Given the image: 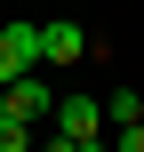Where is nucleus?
<instances>
[{
  "instance_id": "nucleus-1",
  "label": "nucleus",
  "mask_w": 144,
  "mask_h": 152,
  "mask_svg": "<svg viewBox=\"0 0 144 152\" xmlns=\"http://www.w3.org/2000/svg\"><path fill=\"white\" fill-rule=\"evenodd\" d=\"M40 64V24H0V88Z\"/></svg>"
},
{
  "instance_id": "nucleus-2",
  "label": "nucleus",
  "mask_w": 144,
  "mask_h": 152,
  "mask_svg": "<svg viewBox=\"0 0 144 152\" xmlns=\"http://www.w3.org/2000/svg\"><path fill=\"white\" fill-rule=\"evenodd\" d=\"M64 136H80V144H104V104L96 96H56V112H48Z\"/></svg>"
},
{
  "instance_id": "nucleus-3",
  "label": "nucleus",
  "mask_w": 144,
  "mask_h": 152,
  "mask_svg": "<svg viewBox=\"0 0 144 152\" xmlns=\"http://www.w3.org/2000/svg\"><path fill=\"white\" fill-rule=\"evenodd\" d=\"M40 64H88V32H80L72 16L40 24Z\"/></svg>"
},
{
  "instance_id": "nucleus-4",
  "label": "nucleus",
  "mask_w": 144,
  "mask_h": 152,
  "mask_svg": "<svg viewBox=\"0 0 144 152\" xmlns=\"http://www.w3.org/2000/svg\"><path fill=\"white\" fill-rule=\"evenodd\" d=\"M0 104H8L16 120H48V112H56V88H48L40 72H24V80H8V88H0Z\"/></svg>"
},
{
  "instance_id": "nucleus-5",
  "label": "nucleus",
  "mask_w": 144,
  "mask_h": 152,
  "mask_svg": "<svg viewBox=\"0 0 144 152\" xmlns=\"http://www.w3.org/2000/svg\"><path fill=\"white\" fill-rule=\"evenodd\" d=\"M104 120H112V128H136V120H144V96H136V88H120V96L104 104Z\"/></svg>"
},
{
  "instance_id": "nucleus-6",
  "label": "nucleus",
  "mask_w": 144,
  "mask_h": 152,
  "mask_svg": "<svg viewBox=\"0 0 144 152\" xmlns=\"http://www.w3.org/2000/svg\"><path fill=\"white\" fill-rule=\"evenodd\" d=\"M0 152H32V120H16L8 104H0Z\"/></svg>"
},
{
  "instance_id": "nucleus-7",
  "label": "nucleus",
  "mask_w": 144,
  "mask_h": 152,
  "mask_svg": "<svg viewBox=\"0 0 144 152\" xmlns=\"http://www.w3.org/2000/svg\"><path fill=\"white\" fill-rule=\"evenodd\" d=\"M40 152H112V144H80V136H64V128H56V136H40Z\"/></svg>"
},
{
  "instance_id": "nucleus-8",
  "label": "nucleus",
  "mask_w": 144,
  "mask_h": 152,
  "mask_svg": "<svg viewBox=\"0 0 144 152\" xmlns=\"http://www.w3.org/2000/svg\"><path fill=\"white\" fill-rule=\"evenodd\" d=\"M112 152H144V120H136V128H120V136H112Z\"/></svg>"
}]
</instances>
